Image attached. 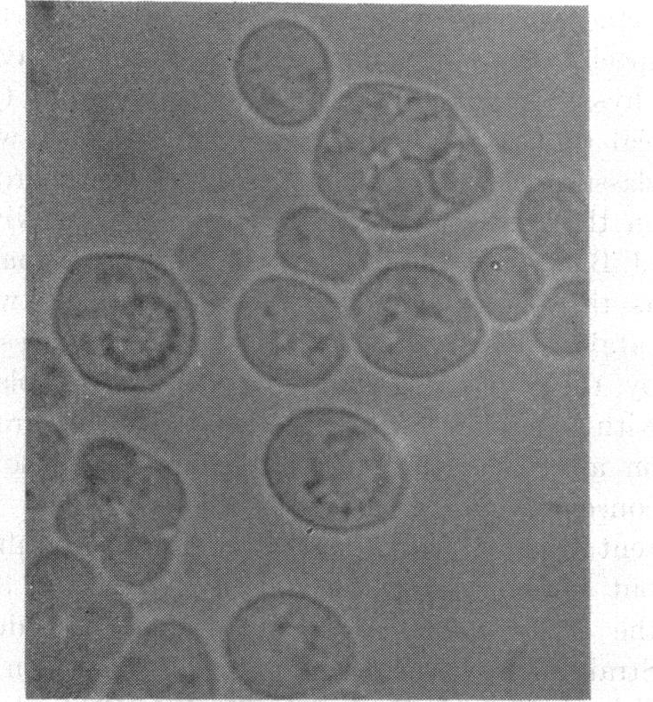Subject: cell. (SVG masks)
Listing matches in <instances>:
<instances>
[{"label":"cell","mask_w":653,"mask_h":702,"mask_svg":"<svg viewBox=\"0 0 653 702\" xmlns=\"http://www.w3.org/2000/svg\"><path fill=\"white\" fill-rule=\"evenodd\" d=\"M55 336L77 373L100 389L157 391L189 366L198 343L193 307L164 267L100 251L75 260L52 306Z\"/></svg>","instance_id":"1"},{"label":"cell","mask_w":653,"mask_h":702,"mask_svg":"<svg viewBox=\"0 0 653 702\" xmlns=\"http://www.w3.org/2000/svg\"><path fill=\"white\" fill-rule=\"evenodd\" d=\"M262 472L291 518L334 535L384 525L407 490V467L391 438L337 407H307L278 424L264 446Z\"/></svg>","instance_id":"2"},{"label":"cell","mask_w":653,"mask_h":702,"mask_svg":"<svg viewBox=\"0 0 653 702\" xmlns=\"http://www.w3.org/2000/svg\"><path fill=\"white\" fill-rule=\"evenodd\" d=\"M347 327L362 359L391 377L422 381L469 363L487 335L483 314L461 280L422 261L386 264L356 289Z\"/></svg>","instance_id":"3"},{"label":"cell","mask_w":653,"mask_h":702,"mask_svg":"<svg viewBox=\"0 0 653 702\" xmlns=\"http://www.w3.org/2000/svg\"><path fill=\"white\" fill-rule=\"evenodd\" d=\"M467 134L454 105L433 91L388 80L354 84L318 130L315 187L333 207L361 214L374 172L436 164Z\"/></svg>","instance_id":"4"},{"label":"cell","mask_w":653,"mask_h":702,"mask_svg":"<svg viewBox=\"0 0 653 702\" xmlns=\"http://www.w3.org/2000/svg\"><path fill=\"white\" fill-rule=\"evenodd\" d=\"M232 676L255 697L308 698L345 681L358 650L344 618L321 599L295 589L257 594L240 605L223 633Z\"/></svg>","instance_id":"5"},{"label":"cell","mask_w":653,"mask_h":702,"mask_svg":"<svg viewBox=\"0 0 653 702\" xmlns=\"http://www.w3.org/2000/svg\"><path fill=\"white\" fill-rule=\"evenodd\" d=\"M234 328L247 365L285 388L324 383L348 352V327L336 300L294 278L270 277L252 285L238 302Z\"/></svg>","instance_id":"6"},{"label":"cell","mask_w":653,"mask_h":702,"mask_svg":"<svg viewBox=\"0 0 653 702\" xmlns=\"http://www.w3.org/2000/svg\"><path fill=\"white\" fill-rule=\"evenodd\" d=\"M231 72L246 107L265 124L285 130L311 123L334 81L332 57L321 36L285 17L265 20L245 34Z\"/></svg>","instance_id":"7"},{"label":"cell","mask_w":653,"mask_h":702,"mask_svg":"<svg viewBox=\"0 0 653 702\" xmlns=\"http://www.w3.org/2000/svg\"><path fill=\"white\" fill-rule=\"evenodd\" d=\"M217 693V670L203 636L185 621L165 617L147 624L132 640L105 698L209 700Z\"/></svg>","instance_id":"8"},{"label":"cell","mask_w":653,"mask_h":702,"mask_svg":"<svg viewBox=\"0 0 653 702\" xmlns=\"http://www.w3.org/2000/svg\"><path fill=\"white\" fill-rule=\"evenodd\" d=\"M275 247L289 269L333 284L356 280L372 258L367 238L354 224L316 206L286 214L277 229Z\"/></svg>","instance_id":"9"},{"label":"cell","mask_w":653,"mask_h":702,"mask_svg":"<svg viewBox=\"0 0 653 702\" xmlns=\"http://www.w3.org/2000/svg\"><path fill=\"white\" fill-rule=\"evenodd\" d=\"M516 234L539 262L565 268L586 261L589 202L576 183L544 177L527 186L513 211Z\"/></svg>","instance_id":"10"},{"label":"cell","mask_w":653,"mask_h":702,"mask_svg":"<svg viewBox=\"0 0 653 702\" xmlns=\"http://www.w3.org/2000/svg\"><path fill=\"white\" fill-rule=\"evenodd\" d=\"M101 665L66 639L61 617L39 611L25 613V685L28 698H85L100 682Z\"/></svg>","instance_id":"11"},{"label":"cell","mask_w":653,"mask_h":702,"mask_svg":"<svg viewBox=\"0 0 653 702\" xmlns=\"http://www.w3.org/2000/svg\"><path fill=\"white\" fill-rule=\"evenodd\" d=\"M176 260L198 297L217 306L230 297L247 273L251 248L238 226L210 216L198 220L184 232Z\"/></svg>","instance_id":"12"},{"label":"cell","mask_w":653,"mask_h":702,"mask_svg":"<svg viewBox=\"0 0 653 702\" xmlns=\"http://www.w3.org/2000/svg\"><path fill=\"white\" fill-rule=\"evenodd\" d=\"M546 282L541 262L522 246L501 241L483 249L470 272L472 298L488 319L513 326L536 308Z\"/></svg>","instance_id":"13"},{"label":"cell","mask_w":653,"mask_h":702,"mask_svg":"<svg viewBox=\"0 0 653 702\" xmlns=\"http://www.w3.org/2000/svg\"><path fill=\"white\" fill-rule=\"evenodd\" d=\"M529 337L542 353L558 359L589 351V280L574 275L557 280L533 311Z\"/></svg>","instance_id":"14"},{"label":"cell","mask_w":653,"mask_h":702,"mask_svg":"<svg viewBox=\"0 0 653 702\" xmlns=\"http://www.w3.org/2000/svg\"><path fill=\"white\" fill-rule=\"evenodd\" d=\"M25 612L40 611L67 617L98 587L97 571L69 547L36 553L25 567Z\"/></svg>","instance_id":"15"},{"label":"cell","mask_w":653,"mask_h":702,"mask_svg":"<svg viewBox=\"0 0 653 702\" xmlns=\"http://www.w3.org/2000/svg\"><path fill=\"white\" fill-rule=\"evenodd\" d=\"M63 633L80 652L98 663L117 657L130 642L135 611L118 590L97 588L66 617Z\"/></svg>","instance_id":"16"},{"label":"cell","mask_w":653,"mask_h":702,"mask_svg":"<svg viewBox=\"0 0 653 702\" xmlns=\"http://www.w3.org/2000/svg\"><path fill=\"white\" fill-rule=\"evenodd\" d=\"M189 503L181 474L162 458L145 456L120 509L128 523L149 532L167 534L182 522Z\"/></svg>","instance_id":"17"},{"label":"cell","mask_w":653,"mask_h":702,"mask_svg":"<svg viewBox=\"0 0 653 702\" xmlns=\"http://www.w3.org/2000/svg\"><path fill=\"white\" fill-rule=\"evenodd\" d=\"M72 458L64 429L44 416L26 421L25 505L28 513L44 512L58 502Z\"/></svg>","instance_id":"18"},{"label":"cell","mask_w":653,"mask_h":702,"mask_svg":"<svg viewBox=\"0 0 653 702\" xmlns=\"http://www.w3.org/2000/svg\"><path fill=\"white\" fill-rule=\"evenodd\" d=\"M174 545L167 534L149 532L125 521L100 553L105 573L117 585L142 589L168 571Z\"/></svg>","instance_id":"19"},{"label":"cell","mask_w":653,"mask_h":702,"mask_svg":"<svg viewBox=\"0 0 653 702\" xmlns=\"http://www.w3.org/2000/svg\"><path fill=\"white\" fill-rule=\"evenodd\" d=\"M144 457L135 444L121 436L92 437L83 443L74 460L78 487L120 507Z\"/></svg>","instance_id":"20"},{"label":"cell","mask_w":653,"mask_h":702,"mask_svg":"<svg viewBox=\"0 0 653 702\" xmlns=\"http://www.w3.org/2000/svg\"><path fill=\"white\" fill-rule=\"evenodd\" d=\"M123 516L114 502L78 487L58 500L52 526L68 547L100 553L124 524Z\"/></svg>","instance_id":"21"},{"label":"cell","mask_w":653,"mask_h":702,"mask_svg":"<svg viewBox=\"0 0 653 702\" xmlns=\"http://www.w3.org/2000/svg\"><path fill=\"white\" fill-rule=\"evenodd\" d=\"M73 379L58 350L47 340L29 336L26 347V411L43 416L69 400Z\"/></svg>","instance_id":"22"}]
</instances>
